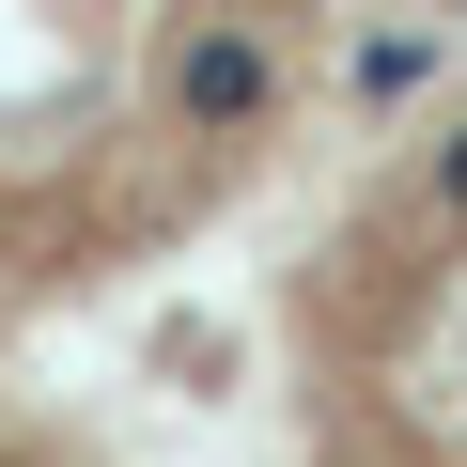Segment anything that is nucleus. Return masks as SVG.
Here are the masks:
<instances>
[{
	"mask_svg": "<svg viewBox=\"0 0 467 467\" xmlns=\"http://www.w3.org/2000/svg\"><path fill=\"white\" fill-rule=\"evenodd\" d=\"M327 32L343 0H0V327L187 265L312 140Z\"/></svg>",
	"mask_w": 467,
	"mask_h": 467,
	"instance_id": "f257e3e1",
	"label": "nucleus"
},
{
	"mask_svg": "<svg viewBox=\"0 0 467 467\" xmlns=\"http://www.w3.org/2000/svg\"><path fill=\"white\" fill-rule=\"evenodd\" d=\"M312 420L327 467H467V125L327 234L312 281Z\"/></svg>",
	"mask_w": 467,
	"mask_h": 467,
	"instance_id": "f03ea898",
	"label": "nucleus"
},
{
	"mask_svg": "<svg viewBox=\"0 0 467 467\" xmlns=\"http://www.w3.org/2000/svg\"><path fill=\"white\" fill-rule=\"evenodd\" d=\"M0 467H78L63 436H32V420H0Z\"/></svg>",
	"mask_w": 467,
	"mask_h": 467,
	"instance_id": "7ed1b4c3",
	"label": "nucleus"
}]
</instances>
